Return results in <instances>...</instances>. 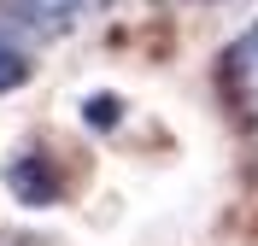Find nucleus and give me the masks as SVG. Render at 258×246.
Segmentation results:
<instances>
[{
    "mask_svg": "<svg viewBox=\"0 0 258 246\" xmlns=\"http://www.w3.org/2000/svg\"><path fill=\"white\" fill-rule=\"evenodd\" d=\"M0 182H6V194H12L18 205H35V211H47V205H59V199H64V170L53 164L47 147L12 152V158L0 164Z\"/></svg>",
    "mask_w": 258,
    "mask_h": 246,
    "instance_id": "obj_1",
    "label": "nucleus"
},
{
    "mask_svg": "<svg viewBox=\"0 0 258 246\" xmlns=\"http://www.w3.org/2000/svg\"><path fill=\"white\" fill-rule=\"evenodd\" d=\"M6 18H12L18 30H35V35H64L77 30L82 18L94 12L100 0H0Z\"/></svg>",
    "mask_w": 258,
    "mask_h": 246,
    "instance_id": "obj_2",
    "label": "nucleus"
},
{
    "mask_svg": "<svg viewBox=\"0 0 258 246\" xmlns=\"http://www.w3.org/2000/svg\"><path fill=\"white\" fill-rule=\"evenodd\" d=\"M223 70H229V82H235V94H241L246 106H258V24L235 41V47H229Z\"/></svg>",
    "mask_w": 258,
    "mask_h": 246,
    "instance_id": "obj_3",
    "label": "nucleus"
},
{
    "mask_svg": "<svg viewBox=\"0 0 258 246\" xmlns=\"http://www.w3.org/2000/svg\"><path fill=\"white\" fill-rule=\"evenodd\" d=\"M30 82V53L12 41V30L0 24V94H12V88H24Z\"/></svg>",
    "mask_w": 258,
    "mask_h": 246,
    "instance_id": "obj_4",
    "label": "nucleus"
},
{
    "mask_svg": "<svg viewBox=\"0 0 258 246\" xmlns=\"http://www.w3.org/2000/svg\"><path fill=\"white\" fill-rule=\"evenodd\" d=\"M0 246H30V240H18V234H0Z\"/></svg>",
    "mask_w": 258,
    "mask_h": 246,
    "instance_id": "obj_5",
    "label": "nucleus"
}]
</instances>
